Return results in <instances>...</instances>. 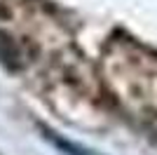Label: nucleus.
<instances>
[{
    "label": "nucleus",
    "instance_id": "obj_1",
    "mask_svg": "<svg viewBox=\"0 0 157 155\" xmlns=\"http://www.w3.org/2000/svg\"><path fill=\"white\" fill-rule=\"evenodd\" d=\"M35 47L28 42V40L14 38L12 33L0 31V64L10 68V71H21L31 64L33 54H35Z\"/></svg>",
    "mask_w": 157,
    "mask_h": 155
},
{
    "label": "nucleus",
    "instance_id": "obj_2",
    "mask_svg": "<svg viewBox=\"0 0 157 155\" xmlns=\"http://www.w3.org/2000/svg\"><path fill=\"white\" fill-rule=\"evenodd\" d=\"M45 136L49 139V141H52V146H56L59 150H63L66 155H94L92 150L82 148V146H78V143L68 141V139H61L59 134H54L52 129H45Z\"/></svg>",
    "mask_w": 157,
    "mask_h": 155
}]
</instances>
